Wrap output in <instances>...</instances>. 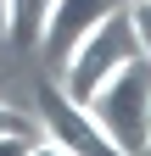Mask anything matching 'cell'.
Masks as SVG:
<instances>
[{
	"instance_id": "52a82bcc",
	"label": "cell",
	"mask_w": 151,
	"mask_h": 156,
	"mask_svg": "<svg viewBox=\"0 0 151 156\" xmlns=\"http://www.w3.org/2000/svg\"><path fill=\"white\" fill-rule=\"evenodd\" d=\"M129 23H134V39H140V50L151 56V0H129Z\"/></svg>"
},
{
	"instance_id": "8992f818",
	"label": "cell",
	"mask_w": 151,
	"mask_h": 156,
	"mask_svg": "<svg viewBox=\"0 0 151 156\" xmlns=\"http://www.w3.org/2000/svg\"><path fill=\"white\" fill-rule=\"evenodd\" d=\"M0 134H45V123H39V117H28V112H17V106H6V101H0Z\"/></svg>"
},
{
	"instance_id": "277c9868",
	"label": "cell",
	"mask_w": 151,
	"mask_h": 156,
	"mask_svg": "<svg viewBox=\"0 0 151 156\" xmlns=\"http://www.w3.org/2000/svg\"><path fill=\"white\" fill-rule=\"evenodd\" d=\"M129 0H56L50 6V23H45V39L39 45L50 50V56H67L79 39L101 23V17H112V11H123Z\"/></svg>"
},
{
	"instance_id": "3957f363",
	"label": "cell",
	"mask_w": 151,
	"mask_h": 156,
	"mask_svg": "<svg viewBox=\"0 0 151 156\" xmlns=\"http://www.w3.org/2000/svg\"><path fill=\"white\" fill-rule=\"evenodd\" d=\"M39 123H45V156H79V151H112L106 145V134L95 128V117H90L79 101H73L67 89H56V84H45L39 89Z\"/></svg>"
},
{
	"instance_id": "ba28073f",
	"label": "cell",
	"mask_w": 151,
	"mask_h": 156,
	"mask_svg": "<svg viewBox=\"0 0 151 156\" xmlns=\"http://www.w3.org/2000/svg\"><path fill=\"white\" fill-rule=\"evenodd\" d=\"M145 151H151V140H145Z\"/></svg>"
},
{
	"instance_id": "5b68a950",
	"label": "cell",
	"mask_w": 151,
	"mask_h": 156,
	"mask_svg": "<svg viewBox=\"0 0 151 156\" xmlns=\"http://www.w3.org/2000/svg\"><path fill=\"white\" fill-rule=\"evenodd\" d=\"M50 6H56V0H0L6 45H11V50H39L45 23H50Z\"/></svg>"
},
{
	"instance_id": "7a4b0ae2",
	"label": "cell",
	"mask_w": 151,
	"mask_h": 156,
	"mask_svg": "<svg viewBox=\"0 0 151 156\" xmlns=\"http://www.w3.org/2000/svg\"><path fill=\"white\" fill-rule=\"evenodd\" d=\"M129 56H140V39H134V23H129V6L123 11H112V17H101L95 28H90L79 45L67 50V67H62V89L73 95V101H90L112 73H118Z\"/></svg>"
},
{
	"instance_id": "6da1fadb",
	"label": "cell",
	"mask_w": 151,
	"mask_h": 156,
	"mask_svg": "<svg viewBox=\"0 0 151 156\" xmlns=\"http://www.w3.org/2000/svg\"><path fill=\"white\" fill-rule=\"evenodd\" d=\"M84 112L95 117V128L106 134V145L118 156H134L151 140V56H129V62L106 78V84L84 101Z\"/></svg>"
}]
</instances>
